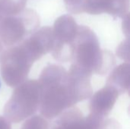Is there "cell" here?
<instances>
[{"mask_svg":"<svg viewBox=\"0 0 130 129\" xmlns=\"http://www.w3.org/2000/svg\"><path fill=\"white\" fill-rule=\"evenodd\" d=\"M40 87V112L44 119H52L76 103L71 94L67 71L61 65H50L42 71Z\"/></svg>","mask_w":130,"mask_h":129,"instance_id":"1","label":"cell"},{"mask_svg":"<svg viewBox=\"0 0 130 129\" xmlns=\"http://www.w3.org/2000/svg\"><path fill=\"white\" fill-rule=\"evenodd\" d=\"M72 62L92 75H104L113 68L116 60L112 52L101 49L93 30L86 26H78Z\"/></svg>","mask_w":130,"mask_h":129,"instance_id":"2","label":"cell"},{"mask_svg":"<svg viewBox=\"0 0 130 129\" xmlns=\"http://www.w3.org/2000/svg\"><path fill=\"white\" fill-rule=\"evenodd\" d=\"M40 107V87L36 80L25 81L14 90L4 107L5 118L19 123L33 116Z\"/></svg>","mask_w":130,"mask_h":129,"instance_id":"3","label":"cell"},{"mask_svg":"<svg viewBox=\"0 0 130 129\" xmlns=\"http://www.w3.org/2000/svg\"><path fill=\"white\" fill-rule=\"evenodd\" d=\"M1 75L7 85L16 87L24 82L36 62L22 43L10 46L1 58Z\"/></svg>","mask_w":130,"mask_h":129,"instance_id":"4","label":"cell"},{"mask_svg":"<svg viewBox=\"0 0 130 129\" xmlns=\"http://www.w3.org/2000/svg\"><path fill=\"white\" fill-rule=\"evenodd\" d=\"M40 25L37 14L31 9H24L17 15L0 21V40L7 46L19 44Z\"/></svg>","mask_w":130,"mask_h":129,"instance_id":"5","label":"cell"},{"mask_svg":"<svg viewBox=\"0 0 130 129\" xmlns=\"http://www.w3.org/2000/svg\"><path fill=\"white\" fill-rule=\"evenodd\" d=\"M78 29V25L70 15H62L56 19L52 29L54 46L51 52L56 61L62 62L72 61L73 44Z\"/></svg>","mask_w":130,"mask_h":129,"instance_id":"6","label":"cell"},{"mask_svg":"<svg viewBox=\"0 0 130 129\" xmlns=\"http://www.w3.org/2000/svg\"><path fill=\"white\" fill-rule=\"evenodd\" d=\"M91 76V73L74 64H72L67 71L68 85L75 103L91 97L93 94Z\"/></svg>","mask_w":130,"mask_h":129,"instance_id":"7","label":"cell"},{"mask_svg":"<svg viewBox=\"0 0 130 129\" xmlns=\"http://www.w3.org/2000/svg\"><path fill=\"white\" fill-rule=\"evenodd\" d=\"M103 121L91 113L85 117L78 108L72 107L64 111L55 123L64 129H99Z\"/></svg>","mask_w":130,"mask_h":129,"instance_id":"8","label":"cell"},{"mask_svg":"<svg viewBox=\"0 0 130 129\" xmlns=\"http://www.w3.org/2000/svg\"><path fill=\"white\" fill-rule=\"evenodd\" d=\"M22 43L34 59L37 61L53 50L54 45L53 30L50 27L37 29Z\"/></svg>","mask_w":130,"mask_h":129,"instance_id":"9","label":"cell"},{"mask_svg":"<svg viewBox=\"0 0 130 129\" xmlns=\"http://www.w3.org/2000/svg\"><path fill=\"white\" fill-rule=\"evenodd\" d=\"M129 0H84L82 12L90 14L107 13L114 17H125L129 14Z\"/></svg>","mask_w":130,"mask_h":129,"instance_id":"10","label":"cell"},{"mask_svg":"<svg viewBox=\"0 0 130 129\" xmlns=\"http://www.w3.org/2000/svg\"><path fill=\"white\" fill-rule=\"evenodd\" d=\"M119 96L120 94L115 88L106 84L91 96L89 105L90 113L101 119L108 116Z\"/></svg>","mask_w":130,"mask_h":129,"instance_id":"11","label":"cell"},{"mask_svg":"<svg viewBox=\"0 0 130 129\" xmlns=\"http://www.w3.org/2000/svg\"><path fill=\"white\" fill-rule=\"evenodd\" d=\"M130 65L129 62H124L114 68L107 78V85L115 88L120 94L129 90Z\"/></svg>","mask_w":130,"mask_h":129,"instance_id":"12","label":"cell"},{"mask_svg":"<svg viewBox=\"0 0 130 129\" xmlns=\"http://www.w3.org/2000/svg\"><path fill=\"white\" fill-rule=\"evenodd\" d=\"M26 3L27 0H0V21L21 13Z\"/></svg>","mask_w":130,"mask_h":129,"instance_id":"13","label":"cell"},{"mask_svg":"<svg viewBox=\"0 0 130 129\" xmlns=\"http://www.w3.org/2000/svg\"><path fill=\"white\" fill-rule=\"evenodd\" d=\"M21 129H49V123L43 117L34 116L26 120Z\"/></svg>","mask_w":130,"mask_h":129,"instance_id":"14","label":"cell"},{"mask_svg":"<svg viewBox=\"0 0 130 129\" xmlns=\"http://www.w3.org/2000/svg\"><path fill=\"white\" fill-rule=\"evenodd\" d=\"M66 8L73 14H79L82 12V5L84 0H64Z\"/></svg>","mask_w":130,"mask_h":129,"instance_id":"15","label":"cell"},{"mask_svg":"<svg viewBox=\"0 0 130 129\" xmlns=\"http://www.w3.org/2000/svg\"><path fill=\"white\" fill-rule=\"evenodd\" d=\"M117 55L123 59L129 62V40L127 39L126 41L123 42L122 44L117 48Z\"/></svg>","mask_w":130,"mask_h":129,"instance_id":"16","label":"cell"},{"mask_svg":"<svg viewBox=\"0 0 130 129\" xmlns=\"http://www.w3.org/2000/svg\"><path fill=\"white\" fill-rule=\"evenodd\" d=\"M99 129H121V127L114 119H107L102 122Z\"/></svg>","mask_w":130,"mask_h":129,"instance_id":"17","label":"cell"},{"mask_svg":"<svg viewBox=\"0 0 130 129\" xmlns=\"http://www.w3.org/2000/svg\"><path fill=\"white\" fill-rule=\"evenodd\" d=\"M0 129H11L10 122L2 116H0Z\"/></svg>","mask_w":130,"mask_h":129,"instance_id":"18","label":"cell"},{"mask_svg":"<svg viewBox=\"0 0 130 129\" xmlns=\"http://www.w3.org/2000/svg\"><path fill=\"white\" fill-rule=\"evenodd\" d=\"M52 129H64V128H62L61 126H59V125H57V124H56V123H55L54 126L53 127V128Z\"/></svg>","mask_w":130,"mask_h":129,"instance_id":"19","label":"cell"},{"mask_svg":"<svg viewBox=\"0 0 130 129\" xmlns=\"http://www.w3.org/2000/svg\"><path fill=\"white\" fill-rule=\"evenodd\" d=\"M2 46L1 41H0V58H1V56H2Z\"/></svg>","mask_w":130,"mask_h":129,"instance_id":"20","label":"cell"}]
</instances>
